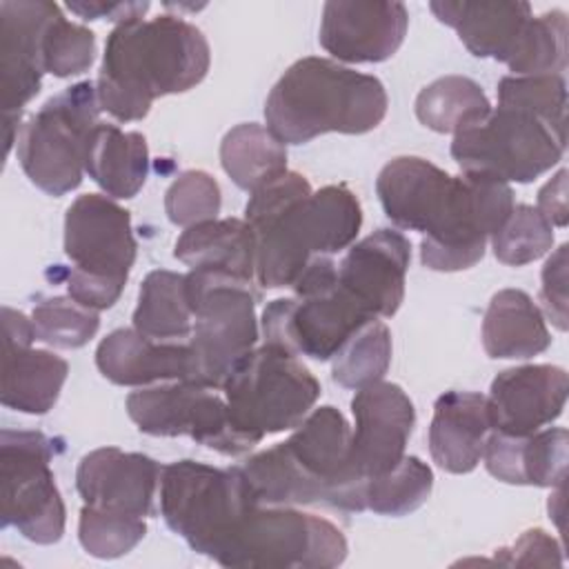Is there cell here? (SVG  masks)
I'll use <instances>...</instances> for the list:
<instances>
[{
  "label": "cell",
  "instance_id": "cell-44",
  "mask_svg": "<svg viewBox=\"0 0 569 569\" xmlns=\"http://www.w3.org/2000/svg\"><path fill=\"white\" fill-rule=\"evenodd\" d=\"M71 13L82 20H111L116 24L140 20L149 11V2H104V0H71L64 4Z\"/></svg>",
  "mask_w": 569,
  "mask_h": 569
},
{
  "label": "cell",
  "instance_id": "cell-12",
  "mask_svg": "<svg viewBox=\"0 0 569 569\" xmlns=\"http://www.w3.org/2000/svg\"><path fill=\"white\" fill-rule=\"evenodd\" d=\"M567 133L540 118L498 104L451 140V158L462 171L502 182H533L562 160Z\"/></svg>",
  "mask_w": 569,
  "mask_h": 569
},
{
  "label": "cell",
  "instance_id": "cell-22",
  "mask_svg": "<svg viewBox=\"0 0 569 569\" xmlns=\"http://www.w3.org/2000/svg\"><path fill=\"white\" fill-rule=\"evenodd\" d=\"M98 371L120 387L196 380V360L189 342L153 340L136 329H116L96 349Z\"/></svg>",
  "mask_w": 569,
  "mask_h": 569
},
{
  "label": "cell",
  "instance_id": "cell-36",
  "mask_svg": "<svg viewBox=\"0 0 569 569\" xmlns=\"http://www.w3.org/2000/svg\"><path fill=\"white\" fill-rule=\"evenodd\" d=\"M498 104L527 111L567 133V82L562 76H505L498 82Z\"/></svg>",
  "mask_w": 569,
  "mask_h": 569
},
{
  "label": "cell",
  "instance_id": "cell-1",
  "mask_svg": "<svg viewBox=\"0 0 569 569\" xmlns=\"http://www.w3.org/2000/svg\"><path fill=\"white\" fill-rule=\"evenodd\" d=\"M387 218L420 231V260L431 271H462L482 260L487 240L513 209L509 182L485 173L449 176L418 156H398L376 180Z\"/></svg>",
  "mask_w": 569,
  "mask_h": 569
},
{
  "label": "cell",
  "instance_id": "cell-40",
  "mask_svg": "<svg viewBox=\"0 0 569 569\" xmlns=\"http://www.w3.org/2000/svg\"><path fill=\"white\" fill-rule=\"evenodd\" d=\"M96 58V33L82 24L67 20L58 7L51 16L40 47L42 71L56 78L84 73Z\"/></svg>",
  "mask_w": 569,
  "mask_h": 569
},
{
  "label": "cell",
  "instance_id": "cell-39",
  "mask_svg": "<svg viewBox=\"0 0 569 569\" xmlns=\"http://www.w3.org/2000/svg\"><path fill=\"white\" fill-rule=\"evenodd\" d=\"M147 536L144 518L84 505L78 518V540L82 549L100 560L129 553Z\"/></svg>",
  "mask_w": 569,
  "mask_h": 569
},
{
  "label": "cell",
  "instance_id": "cell-18",
  "mask_svg": "<svg viewBox=\"0 0 569 569\" xmlns=\"http://www.w3.org/2000/svg\"><path fill=\"white\" fill-rule=\"evenodd\" d=\"M58 11L47 0L0 2V100L2 113H18L42 87V33Z\"/></svg>",
  "mask_w": 569,
  "mask_h": 569
},
{
  "label": "cell",
  "instance_id": "cell-20",
  "mask_svg": "<svg viewBox=\"0 0 569 569\" xmlns=\"http://www.w3.org/2000/svg\"><path fill=\"white\" fill-rule=\"evenodd\" d=\"M569 391V376L556 365H522L500 371L489 389L491 429L529 436L560 418Z\"/></svg>",
  "mask_w": 569,
  "mask_h": 569
},
{
  "label": "cell",
  "instance_id": "cell-21",
  "mask_svg": "<svg viewBox=\"0 0 569 569\" xmlns=\"http://www.w3.org/2000/svg\"><path fill=\"white\" fill-rule=\"evenodd\" d=\"M411 242L396 229H378L353 242L338 264V284L365 309L393 316L405 300Z\"/></svg>",
  "mask_w": 569,
  "mask_h": 569
},
{
  "label": "cell",
  "instance_id": "cell-31",
  "mask_svg": "<svg viewBox=\"0 0 569 569\" xmlns=\"http://www.w3.org/2000/svg\"><path fill=\"white\" fill-rule=\"evenodd\" d=\"M133 329L147 338L171 342L191 336L193 313L184 293V273L149 271L138 291Z\"/></svg>",
  "mask_w": 569,
  "mask_h": 569
},
{
  "label": "cell",
  "instance_id": "cell-37",
  "mask_svg": "<svg viewBox=\"0 0 569 569\" xmlns=\"http://www.w3.org/2000/svg\"><path fill=\"white\" fill-rule=\"evenodd\" d=\"M489 240L502 264L522 267L551 251L553 227L533 204H513L509 218Z\"/></svg>",
  "mask_w": 569,
  "mask_h": 569
},
{
  "label": "cell",
  "instance_id": "cell-3",
  "mask_svg": "<svg viewBox=\"0 0 569 569\" xmlns=\"http://www.w3.org/2000/svg\"><path fill=\"white\" fill-rule=\"evenodd\" d=\"M238 469L258 505L367 509V480L351 465V427L331 405L309 411L284 442L249 456Z\"/></svg>",
  "mask_w": 569,
  "mask_h": 569
},
{
  "label": "cell",
  "instance_id": "cell-13",
  "mask_svg": "<svg viewBox=\"0 0 569 569\" xmlns=\"http://www.w3.org/2000/svg\"><path fill=\"white\" fill-rule=\"evenodd\" d=\"M56 442L40 431L2 429L0 500L2 527H13L36 545H53L64 533L67 511L51 460Z\"/></svg>",
  "mask_w": 569,
  "mask_h": 569
},
{
  "label": "cell",
  "instance_id": "cell-41",
  "mask_svg": "<svg viewBox=\"0 0 569 569\" xmlns=\"http://www.w3.org/2000/svg\"><path fill=\"white\" fill-rule=\"evenodd\" d=\"M220 204V184L202 169H189L180 173L164 193L167 218L184 229L204 220H216Z\"/></svg>",
  "mask_w": 569,
  "mask_h": 569
},
{
  "label": "cell",
  "instance_id": "cell-2",
  "mask_svg": "<svg viewBox=\"0 0 569 569\" xmlns=\"http://www.w3.org/2000/svg\"><path fill=\"white\" fill-rule=\"evenodd\" d=\"M211 64L204 33L173 13L116 24L98 73L102 111L120 122L142 120L153 100L200 84Z\"/></svg>",
  "mask_w": 569,
  "mask_h": 569
},
{
  "label": "cell",
  "instance_id": "cell-11",
  "mask_svg": "<svg viewBox=\"0 0 569 569\" xmlns=\"http://www.w3.org/2000/svg\"><path fill=\"white\" fill-rule=\"evenodd\" d=\"M93 82H76L49 98L18 133V160L27 178L49 196L80 187L91 131L100 124Z\"/></svg>",
  "mask_w": 569,
  "mask_h": 569
},
{
  "label": "cell",
  "instance_id": "cell-16",
  "mask_svg": "<svg viewBox=\"0 0 569 569\" xmlns=\"http://www.w3.org/2000/svg\"><path fill=\"white\" fill-rule=\"evenodd\" d=\"M351 465L365 478L393 469L416 427V409L402 387L378 380L356 389L351 400Z\"/></svg>",
  "mask_w": 569,
  "mask_h": 569
},
{
  "label": "cell",
  "instance_id": "cell-17",
  "mask_svg": "<svg viewBox=\"0 0 569 569\" xmlns=\"http://www.w3.org/2000/svg\"><path fill=\"white\" fill-rule=\"evenodd\" d=\"M407 27L402 2L331 0L322 7L318 40L338 62H382L400 49Z\"/></svg>",
  "mask_w": 569,
  "mask_h": 569
},
{
  "label": "cell",
  "instance_id": "cell-15",
  "mask_svg": "<svg viewBox=\"0 0 569 569\" xmlns=\"http://www.w3.org/2000/svg\"><path fill=\"white\" fill-rule=\"evenodd\" d=\"M373 318L349 291L336 284L320 296L271 300L262 311L260 329L267 345L322 362L331 360Z\"/></svg>",
  "mask_w": 569,
  "mask_h": 569
},
{
  "label": "cell",
  "instance_id": "cell-5",
  "mask_svg": "<svg viewBox=\"0 0 569 569\" xmlns=\"http://www.w3.org/2000/svg\"><path fill=\"white\" fill-rule=\"evenodd\" d=\"M244 220L256 238V282L264 289L291 287L311 256H333L313 189L298 171L251 191Z\"/></svg>",
  "mask_w": 569,
  "mask_h": 569
},
{
  "label": "cell",
  "instance_id": "cell-38",
  "mask_svg": "<svg viewBox=\"0 0 569 569\" xmlns=\"http://www.w3.org/2000/svg\"><path fill=\"white\" fill-rule=\"evenodd\" d=\"M31 320L36 338L58 349H80L100 329V316L96 309L64 296L40 300L31 311Z\"/></svg>",
  "mask_w": 569,
  "mask_h": 569
},
{
  "label": "cell",
  "instance_id": "cell-25",
  "mask_svg": "<svg viewBox=\"0 0 569 569\" xmlns=\"http://www.w3.org/2000/svg\"><path fill=\"white\" fill-rule=\"evenodd\" d=\"M431 13L456 29L460 42L476 58L509 62L529 22V2H431Z\"/></svg>",
  "mask_w": 569,
  "mask_h": 569
},
{
  "label": "cell",
  "instance_id": "cell-4",
  "mask_svg": "<svg viewBox=\"0 0 569 569\" xmlns=\"http://www.w3.org/2000/svg\"><path fill=\"white\" fill-rule=\"evenodd\" d=\"M385 84L336 60H296L264 102L267 129L284 144H302L322 133H367L387 116Z\"/></svg>",
  "mask_w": 569,
  "mask_h": 569
},
{
  "label": "cell",
  "instance_id": "cell-8",
  "mask_svg": "<svg viewBox=\"0 0 569 569\" xmlns=\"http://www.w3.org/2000/svg\"><path fill=\"white\" fill-rule=\"evenodd\" d=\"M131 216L116 200L100 193L78 196L64 213V253L69 298L102 311L118 302L136 262Z\"/></svg>",
  "mask_w": 569,
  "mask_h": 569
},
{
  "label": "cell",
  "instance_id": "cell-45",
  "mask_svg": "<svg viewBox=\"0 0 569 569\" xmlns=\"http://www.w3.org/2000/svg\"><path fill=\"white\" fill-rule=\"evenodd\" d=\"M338 284V264L331 256H311L291 289L296 298H309L331 291Z\"/></svg>",
  "mask_w": 569,
  "mask_h": 569
},
{
  "label": "cell",
  "instance_id": "cell-7",
  "mask_svg": "<svg viewBox=\"0 0 569 569\" xmlns=\"http://www.w3.org/2000/svg\"><path fill=\"white\" fill-rule=\"evenodd\" d=\"M184 293L193 313L189 347L196 360V380L220 389L236 362L258 342L253 280L224 269L196 267L184 273Z\"/></svg>",
  "mask_w": 569,
  "mask_h": 569
},
{
  "label": "cell",
  "instance_id": "cell-23",
  "mask_svg": "<svg viewBox=\"0 0 569 569\" xmlns=\"http://www.w3.org/2000/svg\"><path fill=\"white\" fill-rule=\"evenodd\" d=\"M487 471L507 485L562 487L567 480L569 436L562 427L538 429L529 436L489 431L482 449Z\"/></svg>",
  "mask_w": 569,
  "mask_h": 569
},
{
  "label": "cell",
  "instance_id": "cell-9",
  "mask_svg": "<svg viewBox=\"0 0 569 569\" xmlns=\"http://www.w3.org/2000/svg\"><path fill=\"white\" fill-rule=\"evenodd\" d=\"M347 551V538L331 520L296 507L256 505L213 560L242 569H331L345 562Z\"/></svg>",
  "mask_w": 569,
  "mask_h": 569
},
{
  "label": "cell",
  "instance_id": "cell-24",
  "mask_svg": "<svg viewBox=\"0 0 569 569\" xmlns=\"http://www.w3.org/2000/svg\"><path fill=\"white\" fill-rule=\"evenodd\" d=\"M491 431L487 396L476 391H447L433 405L429 451L433 462L449 473H469L482 460Z\"/></svg>",
  "mask_w": 569,
  "mask_h": 569
},
{
  "label": "cell",
  "instance_id": "cell-47",
  "mask_svg": "<svg viewBox=\"0 0 569 569\" xmlns=\"http://www.w3.org/2000/svg\"><path fill=\"white\" fill-rule=\"evenodd\" d=\"M36 338L33 320L22 311L2 307V347H31Z\"/></svg>",
  "mask_w": 569,
  "mask_h": 569
},
{
  "label": "cell",
  "instance_id": "cell-43",
  "mask_svg": "<svg viewBox=\"0 0 569 569\" xmlns=\"http://www.w3.org/2000/svg\"><path fill=\"white\" fill-rule=\"evenodd\" d=\"M540 300L551 325L567 331V244H560L542 267Z\"/></svg>",
  "mask_w": 569,
  "mask_h": 569
},
{
  "label": "cell",
  "instance_id": "cell-42",
  "mask_svg": "<svg viewBox=\"0 0 569 569\" xmlns=\"http://www.w3.org/2000/svg\"><path fill=\"white\" fill-rule=\"evenodd\" d=\"M562 547L542 529L525 531L511 547L496 549V560L502 565L538 567V565H562Z\"/></svg>",
  "mask_w": 569,
  "mask_h": 569
},
{
  "label": "cell",
  "instance_id": "cell-32",
  "mask_svg": "<svg viewBox=\"0 0 569 569\" xmlns=\"http://www.w3.org/2000/svg\"><path fill=\"white\" fill-rule=\"evenodd\" d=\"M491 102L482 87L465 76H442L416 98L418 120L436 133H460L487 118Z\"/></svg>",
  "mask_w": 569,
  "mask_h": 569
},
{
  "label": "cell",
  "instance_id": "cell-46",
  "mask_svg": "<svg viewBox=\"0 0 569 569\" xmlns=\"http://www.w3.org/2000/svg\"><path fill=\"white\" fill-rule=\"evenodd\" d=\"M536 209L549 220L551 227H567V169H560L551 180L538 191Z\"/></svg>",
  "mask_w": 569,
  "mask_h": 569
},
{
  "label": "cell",
  "instance_id": "cell-29",
  "mask_svg": "<svg viewBox=\"0 0 569 569\" xmlns=\"http://www.w3.org/2000/svg\"><path fill=\"white\" fill-rule=\"evenodd\" d=\"M173 256L196 267L231 271L240 278H256V238L247 220L222 218L187 227L176 240Z\"/></svg>",
  "mask_w": 569,
  "mask_h": 569
},
{
  "label": "cell",
  "instance_id": "cell-27",
  "mask_svg": "<svg viewBox=\"0 0 569 569\" xmlns=\"http://www.w3.org/2000/svg\"><path fill=\"white\" fill-rule=\"evenodd\" d=\"M551 333L545 313L522 289H500L482 320V347L489 358H531L547 351Z\"/></svg>",
  "mask_w": 569,
  "mask_h": 569
},
{
  "label": "cell",
  "instance_id": "cell-35",
  "mask_svg": "<svg viewBox=\"0 0 569 569\" xmlns=\"http://www.w3.org/2000/svg\"><path fill=\"white\" fill-rule=\"evenodd\" d=\"M507 67L513 76H562L567 67L565 11L551 9L540 16H531Z\"/></svg>",
  "mask_w": 569,
  "mask_h": 569
},
{
  "label": "cell",
  "instance_id": "cell-33",
  "mask_svg": "<svg viewBox=\"0 0 569 569\" xmlns=\"http://www.w3.org/2000/svg\"><path fill=\"white\" fill-rule=\"evenodd\" d=\"M331 378L347 389H362L385 378L391 365V331L373 318L362 325L331 358Z\"/></svg>",
  "mask_w": 569,
  "mask_h": 569
},
{
  "label": "cell",
  "instance_id": "cell-28",
  "mask_svg": "<svg viewBox=\"0 0 569 569\" xmlns=\"http://www.w3.org/2000/svg\"><path fill=\"white\" fill-rule=\"evenodd\" d=\"M69 365L53 351L33 347H2V389L4 407L42 416L53 409Z\"/></svg>",
  "mask_w": 569,
  "mask_h": 569
},
{
  "label": "cell",
  "instance_id": "cell-14",
  "mask_svg": "<svg viewBox=\"0 0 569 569\" xmlns=\"http://www.w3.org/2000/svg\"><path fill=\"white\" fill-rule=\"evenodd\" d=\"M127 413L149 436H189L222 456H244L253 449L236 431L224 396L202 382L173 380L131 391Z\"/></svg>",
  "mask_w": 569,
  "mask_h": 569
},
{
  "label": "cell",
  "instance_id": "cell-19",
  "mask_svg": "<svg viewBox=\"0 0 569 569\" xmlns=\"http://www.w3.org/2000/svg\"><path fill=\"white\" fill-rule=\"evenodd\" d=\"M160 471L162 465L144 453L100 447L80 458L76 489L89 507L147 518L153 513Z\"/></svg>",
  "mask_w": 569,
  "mask_h": 569
},
{
  "label": "cell",
  "instance_id": "cell-30",
  "mask_svg": "<svg viewBox=\"0 0 569 569\" xmlns=\"http://www.w3.org/2000/svg\"><path fill=\"white\" fill-rule=\"evenodd\" d=\"M220 164L240 189L256 191L287 171V147L267 127L242 122L224 133Z\"/></svg>",
  "mask_w": 569,
  "mask_h": 569
},
{
  "label": "cell",
  "instance_id": "cell-26",
  "mask_svg": "<svg viewBox=\"0 0 569 569\" xmlns=\"http://www.w3.org/2000/svg\"><path fill=\"white\" fill-rule=\"evenodd\" d=\"M84 173L116 200L133 198L149 176V147L140 131L100 122L87 142Z\"/></svg>",
  "mask_w": 569,
  "mask_h": 569
},
{
  "label": "cell",
  "instance_id": "cell-6",
  "mask_svg": "<svg viewBox=\"0 0 569 569\" xmlns=\"http://www.w3.org/2000/svg\"><path fill=\"white\" fill-rule=\"evenodd\" d=\"M220 391L236 431L256 447L296 429L320 398V382L298 356L264 342L236 362Z\"/></svg>",
  "mask_w": 569,
  "mask_h": 569
},
{
  "label": "cell",
  "instance_id": "cell-10",
  "mask_svg": "<svg viewBox=\"0 0 569 569\" xmlns=\"http://www.w3.org/2000/svg\"><path fill=\"white\" fill-rule=\"evenodd\" d=\"M258 502L238 467L220 469L176 460L160 471V513L171 531L207 558H216L242 516Z\"/></svg>",
  "mask_w": 569,
  "mask_h": 569
},
{
  "label": "cell",
  "instance_id": "cell-34",
  "mask_svg": "<svg viewBox=\"0 0 569 569\" xmlns=\"http://www.w3.org/2000/svg\"><path fill=\"white\" fill-rule=\"evenodd\" d=\"M433 489V471L418 456L402 460L365 485V505L380 516H407L422 507Z\"/></svg>",
  "mask_w": 569,
  "mask_h": 569
}]
</instances>
